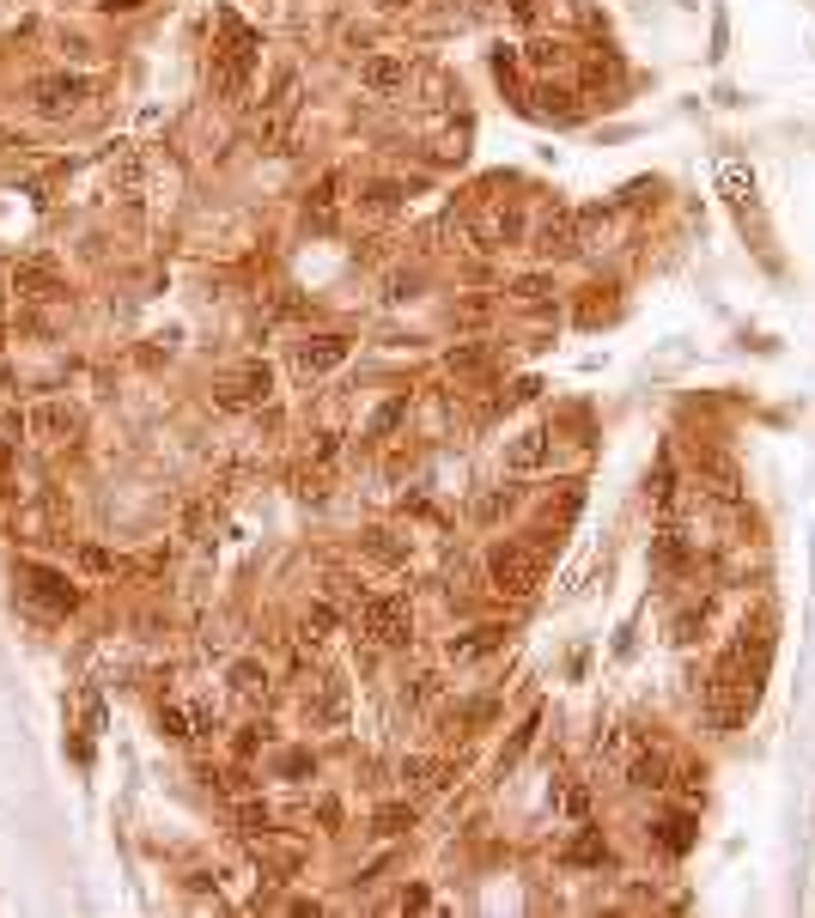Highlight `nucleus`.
I'll list each match as a JSON object with an SVG mask.
<instances>
[{
	"mask_svg": "<svg viewBox=\"0 0 815 918\" xmlns=\"http://www.w3.org/2000/svg\"><path fill=\"white\" fill-rule=\"evenodd\" d=\"M651 499H658L663 511L676 506V462H670V457H658V475H651Z\"/></svg>",
	"mask_w": 815,
	"mask_h": 918,
	"instance_id": "29",
	"label": "nucleus"
},
{
	"mask_svg": "<svg viewBox=\"0 0 815 918\" xmlns=\"http://www.w3.org/2000/svg\"><path fill=\"white\" fill-rule=\"evenodd\" d=\"M445 371H450V378H487V371H493V347H487V341H462V347L445 353Z\"/></svg>",
	"mask_w": 815,
	"mask_h": 918,
	"instance_id": "18",
	"label": "nucleus"
},
{
	"mask_svg": "<svg viewBox=\"0 0 815 918\" xmlns=\"http://www.w3.org/2000/svg\"><path fill=\"white\" fill-rule=\"evenodd\" d=\"M542 462H548V432H542V426L523 432V438L506 450V469H511V475H536Z\"/></svg>",
	"mask_w": 815,
	"mask_h": 918,
	"instance_id": "19",
	"label": "nucleus"
},
{
	"mask_svg": "<svg viewBox=\"0 0 815 918\" xmlns=\"http://www.w3.org/2000/svg\"><path fill=\"white\" fill-rule=\"evenodd\" d=\"M566 864H609V845H602V833H578V840L566 845Z\"/></svg>",
	"mask_w": 815,
	"mask_h": 918,
	"instance_id": "28",
	"label": "nucleus"
},
{
	"mask_svg": "<svg viewBox=\"0 0 815 918\" xmlns=\"http://www.w3.org/2000/svg\"><path fill=\"white\" fill-rule=\"evenodd\" d=\"M688 536H682V530H663L658 541H651V566H658V578H682V572H688Z\"/></svg>",
	"mask_w": 815,
	"mask_h": 918,
	"instance_id": "16",
	"label": "nucleus"
},
{
	"mask_svg": "<svg viewBox=\"0 0 815 918\" xmlns=\"http://www.w3.org/2000/svg\"><path fill=\"white\" fill-rule=\"evenodd\" d=\"M341 359H347V335H305L293 347V371L298 378H323V371H335Z\"/></svg>",
	"mask_w": 815,
	"mask_h": 918,
	"instance_id": "8",
	"label": "nucleus"
},
{
	"mask_svg": "<svg viewBox=\"0 0 815 918\" xmlns=\"http://www.w3.org/2000/svg\"><path fill=\"white\" fill-rule=\"evenodd\" d=\"M767 658H773V627L767 621H742L737 639L718 651L712 681H706V718L718 730H730V724H742L754 712V693L767 681Z\"/></svg>",
	"mask_w": 815,
	"mask_h": 918,
	"instance_id": "1",
	"label": "nucleus"
},
{
	"mask_svg": "<svg viewBox=\"0 0 815 918\" xmlns=\"http://www.w3.org/2000/svg\"><path fill=\"white\" fill-rule=\"evenodd\" d=\"M487 578H493V590H499V597L530 602V597H536V584H542V553L523 548V541H499V548H493V560H487Z\"/></svg>",
	"mask_w": 815,
	"mask_h": 918,
	"instance_id": "3",
	"label": "nucleus"
},
{
	"mask_svg": "<svg viewBox=\"0 0 815 918\" xmlns=\"http://www.w3.org/2000/svg\"><path fill=\"white\" fill-rule=\"evenodd\" d=\"M158 730H165L170 742H189V718L177 712V705H165V712H158Z\"/></svg>",
	"mask_w": 815,
	"mask_h": 918,
	"instance_id": "35",
	"label": "nucleus"
},
{
	"mask_svg": "<svg viewBox=\"0 0 815 918\" xmlns=\"http://www.w3.org/2000/svg\"><path fill=\"white\" fill-rule=\"evenodd\" d=\"M7 469H13V444L0 438V475H7Z\"/></svg>",
	"mask_w": 815,
	"mask_h": 918,
	"instance_id": "38",
	"label": "nucleus"
},
{
	"mask_svg": "<svg viewBox=\"0 0 815 918\" xmlns=\"http://www.w3.org/2000/svg\"><path fill=\"white\" fill-rule=\"evenodd\" d=\"M13 292H18V298H55V292H62V280H55V268H37V262H25V268H13Z\"/></svg>",
	"mask_w": 815,
	"mask_h": 918,
	"instance_id": "20",
	"label": "nucleus"
},
{
	"mask_svg": "<svg viewBox=\"0 0 815 918\" xmlns=\"http://www.w3.org/2000/svg\"><path fill=\"white\" fill-rule=\"evenodd\" d=\"M402 785H408V791H445L450 785V761H432V754H408V761H402Z\"/></svg>",
	"mask_w": 815,
	"mask_h": 918,
	"instance_id": "13",
	"label": "nucleus"
},
{
	"mask_svg": "<svg viewBox=\"0 0 815 918\" xmlns=\"http://www.w3.org/2000/svg\"><path fill=\"white\" fill-rule=\"evenodd\" d=\"M530 250H536V256H555V262L578 256V214H572V207H548V214L536 219V231H530Z\"/></svg>",
	"mask_w": 815,
	"mask_h": 918,
	"instance_id": "7",
	"label": "nucleus"
},
{
	"mask_svg": "<svg viewBox=\"0 0 815 918\" xmlns=\"http://www.w3.org/2000/svg\"><path fill=\"white\" fill-rule=\"evenodd\" d=\"M359 633L378 645H408L415 639V621H408V597H396V590H378V597L359 602Z\"/></svg>",
	"mask_w": 815,
	"mask_h": 918,
	"instance_id": "4",
	"label": "nucleus"
},
{
	"mask_svg": "<svg viewBox=\"0 0 815 918\" xmlns=\"http://www.w3.org/2000/svg\"><path fill=\"white\" fill-rule=\"evenodd\" d=\"M469 231H475L481 250H511V244H523V231H530V226H523L518 207H487Z\"/></svg>",
	"mask_w": 815,
	"mask_h": 918,
	"instance_id": "9",
	"label": "nucleus"
},
{
	"mask_svg": "<svg viewBox=\"0 0 815 918\" xmlns=\"http://www.w3.org/2000/svg\"><path fill=\"white\" fill-rule=\"evenodd\" d=\"M511 298H518V305H548V298H555V280H548V275H523V280H511Z\"/></svg>",
	"mask_w": 815,
	"mask_h": 918,
	"instance_id": "27",
	"label": "nucleus"
},
{
	"mask_svg": "<svg viewBox=\"0 0 815 918\" xmlns=\"http://www.w3.org/2000/svg\"><path fill=\"white\" fill-rule=\"evenodd\" d=\"M268 390H275L268 366H244L238 378L219 383V408H256V401H268Z\"/></svg>",
	"mask_w": 815,
	"mask_h": 918,
	"instance_id": "10",
	"label": "nucleus"
},
{
	"mask_svg": "<svg viewBox=\"0 0 815 918\" xmlns=\"http://www.w3.org/2000/svg\"><path fill=\"white\" fill-rule=\"evenodd\" d=\"M651 833H658V852L663 857H682L693 845V815H670V821H658Z\"/></svg>",
	"mask_w": 815,
	"mask_h": 918,
	"instance_id": "21",
	"label": "nucleus"
},
{
	"mask_svg": "<svg viewBox=\"0 0 815 918\" xmlns=\"http://www.w3.org/2000/svg\"><path fill=\"white\" fill-rule=\"evenodd\" d=\"M499 645H506V627H469V633L450 639V663H481V658H493Z\"/></svg>",
	"mask_w": 815,
	"mask_h": 918,
	"instance_id": "15",
	"label": "nucleus"
},
{
	"mask_svg": "<svg viewBox=\"0 0 815 918\" xmlns=\"http://www.w3.org/2000/svg\"><path fill=\"white\" fill-rule=\"evenodd\" d=\"M585 79H590V86H615V79H621V62L597 49V55H585Z\"/></svg>",
	"mask_w": 815,
	"mask_h": 918,
	"instance_id": "31",
	"label": "nucleus"
},
{
	"mask_svg": "<svg viewBox=\"0 0 815 918\" xmlns=\"http://www.w3.org/2000/svg\"><path fill=\"white\" fill-rule=\"evenodd\" d=\"M396 201H402V183H371V189H366V207H371V214H390Z\"/></svg>",
	"mask_w": 815,
	"mask_h": 918,
	"instance_id": "33",
	"label": "nucleus"
},
{
	"mask_svg": "<svg viewBox=\"0 0 815 918\" xmlns=\"http://www.w3.org/2000/svg\"><path fill=\"white\" fill-rule=\"evenodd\" d=\"M609 298H615L609 286H590V292H585V305H578V322H585V329H597V322L609 317Z\"/></svg>",
	"mask_w": 815,
	"mask_h": 918,
	"instance_id": "30",
	"label": "nucleus"
},
{
	"mask_svg": "<svg viewBox=\"0 0 815 918\" xmlns=\"http://www.w3.org/2000/svg\"><path fill=\"white\" fill-rule=\"evenodd\" d=\"M231 688H238V693H262V688H268V670H262V663H231Z\"/></svg>",
	"mask_w": 815,
	"mask_h": 918,
	"instance_id": "32",
	"label": "nucleus"
},
{
	"mask_svg": "<svg viewBox=\"0 0 815 918\" xmlns=\"http://www.w3.org/2000/svg\"><path fill=\"white\" fill-rule=\"evenodd\" d=\"M92 92L98 86L86 74H43V79H31V92L25 98H31L43 116H74L79 104H92Z\"/></svg>",
	"mask_w": 815,
	"mask_h": 918,
	"instance_id": "6",
	"label": "nucleus"
},
{
	"mask_svg": "<svg viewBox=\"0 0 815 918\" xmlns=\"http://www.w3.org/2000/svg\"><path fill=\"white\" fill-rule=\"evenodd\" d=\"M621 779H627L633 791H663V779H670V761H663L658 749H639L627 766H621Z\"/></svg>",
	"mask_w": 815,
	"mask_h": 918,
	"instance_id": "17",
	"label": "nucleus"
},
{
	"mask_svg": "<svg viewBox=\"0 0 815 918\" xmlns=\"http://www.w3.org/2000/svg\"><path fill=\"white\" fill-rule=\"evenodd\" d=\"M378 7H384V13H402V7H420V0H378Z\"/></svg>",
	"mask_w": 815,
	"mask_h": 918,
	"instance_id": "39",
	"label": "nucleus"
},
{
	"mask_svg": "<svg viewBox=\"0 0 815 918\" xmlns=\"http://www.w3.org/2000/svg\"><path fill=\"white\" fill-rule=\"evenodd\" d=\"M536 110H542V116H560V123H572V116H578V98H572L566 86H542V92H536Z\"/></svg>",
	"mask_w": 815,
	"mask_h": 918,
	"instance_id": "25",
	"label": "nucleus"
},
{
	"mask_svg": "<svg viewBox=\"0 0 815 918\" xmlns=\"http://www.w3.org/2000/svg\"><path fill=\"white\" fill-rule=\"evenodd\" d=\"M506 13L518 18V25H536V13H542V7H536V0H506Z\"/></svg>",
	"mask_w": 815,
	"mask_h": 918,
	"instance_id": "36",
	"label": "nucleus"
},
{
	"mask_svg": "<svg viewBox=\"0 0 815 918\" xmlns=\"http://www.w3.org/2000/svg\"><path fill=\"white\" fill-rule=\"evenodd\" d=\"M402 420H408V396H390V401H384V408L371 413V426H366V438H371V444H378V438H390V432H396V426H402Z\"/></svg>",
	"mask_w": 815,
	"mask_h": 918,
	"instance_id": "24",
	"label": "nucleus"
},
{
	"mask_svg": "<svg viewBox=\"0 0 815 918\" xmlns=\"http://www.w3.org/2000/svg\"><path fill=\"white\" fill-rule=\"evenodd\" d=\"M18 584H31L25 602H37L43 614H74L79 602H86V590H79L67 572H55V566H18Z\"/></svg>",
	"mask_w": 815,
	"mask_h": 918,
	"instance_id": "5",
	"label": "nucleus"
},
{
	"mask_svg": "<svg viewBox=\"0 0 815 918\" xmlns=\"http://www.w3.org/2000/svg\"><path fill=\"white\" fill-rule=\"evenodd\" d=\"M408 292H420V275H396V280H390V298H408Z\"/></svg>",
	"mask_w": 815,
	"mask_h": 918,
	"instance_id": "37",
	"label": "nucleus"
},
{
	"mask_svg": "<svg viewBox=\"0 0 815 918\" xmlns=\"http://www.w3.org/2000/svg\"><path fill=\"white\" fill-rule=\"evenodd\" d=\"M402 86H408V55H371L359 67V92H371V98H390Z\"/></svg>",
	"mask_w": 815,
	"mask_h": 918,
	"instance_id": "11",
	"label": "nucleus"
},
{
	"mask_svg": "<svg viewBox=\"0 0 815 918\" xmlns=\"http://www.w3.org/2000/svg\"><path fill=\"white\" fill-rule=\"evenodd\" d=\"M310 457H317V469H335V457H341V438H335V432H317V444H310Z\"/></svg>",
	"mask_w": 815,
	"mask_h": 918,
	"instance_id": "34",
	"label": "nucleus"
},
{
	"mask_svg": "<svg viewBox=\"0 0 815 918\" xmlns=\"http://www.w3.org/2000/svg\"><path fill=\"white\" fill-rule=\"evenodd\" d=\"M523 62L536 67V74H560V67L572 62V49H566V43H555V37H536V43L523 49Z\"/></svg>",
	"mask_w": 815,
	"mask_h": 918,
	"instance_id": "22",
	"label": "nucleus"
},
{
	"mask_svg": "<svg viewBox=\"0 0 815 918\" xmlns=\"http://www.w3.org/2000/svg\"><path fill=\"white\" fill-rule=\"evenodd\" d=\"M408 827H415V803H384V809L371 815V833H378V840H402Z\"/></svg>",
	"mask_w": 815,
	"mask_h": 918,
	"instance_id": "23",
	"label": "nucleus"
},
{
	"mask_svg": "<svg viewBox=\"0 0 815 918\" xmlns=\"http://www.w3.org/2000/svg\"><path fill=\"white\" fill-rule=\"evenodd\" d=\"M262 62V37L238 13H219V49H214V86L219 98H244L250 74Z\"/></svg>",
	"mask_w": 815,
	"mask_h": 918,
	"instance_id": "2",
	"label": "nucleus"
},
{
	"mask_svg": "<svg viewBox=\"0 0 815 918\" xmlns=\"http://www.w3.org/2000/svg\"><path fill=\"white\" fill-rule=\"evenodd\" d=\"M31 426H37V438H62V432H74V413L55 408V401H43V408L31 413Z\"/></svg>",
	"mask_w": 815,
	"mask_h": 918,
	"instance_id": "26",
	"label": "nucleus"
},
{
	"mask_svg": "<svg viewBox=\"0 0 815 918\" xmlns=\"http://www.w3.org/2000/svg\"><path fill=\"white\" fill-rule=\"evenodd\" d=\"M335 195H341V170H329L323 183L305 195V226L310 231H335Z\"/></svg>",
	"mask_w": 815,
	"mask_h": 918,
	"instance_id": "14",
	"label": "nucleus"
},
{
	"mask_svg": "<svg viewBox=\"0 0 815 918\" xmlns=\"http://www.w3.org/2000/svg\"><path fill=\"white\" fill-rule=\"evenodd\" d=\"M293 116H298V79L293 74H280L275 79V98H268V128H262V140H286V128H293Z\"/></svg>",
	"mask_w": 815,
	"mask_h": 918,
	"instance_id": "12",
	"label": "nucleus"
}]
</instances>
